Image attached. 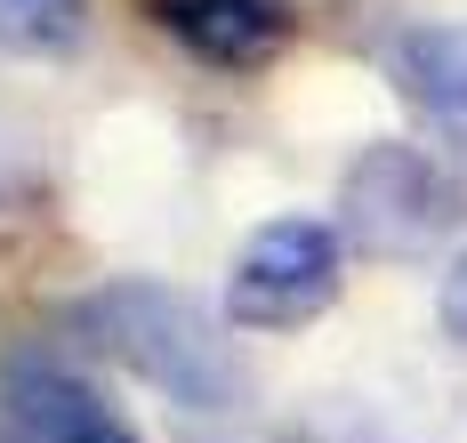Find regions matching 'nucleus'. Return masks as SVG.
<instances>
[{"label": "nucleus", "instance_id": "nucleus-1", "mask_svg": "<svg viewBox=\"0 0 467 443\" xmlns=\"http://www.w3.org/2000/svg\"><path fill=\"white\" fill-rule=\"evenodd\" d=\"M65 331L138 371L186 411H234L242 403V355L218 339V323L170 283H105L65 306Z\"/></svg>", "mask_w": 467, "mask_h": 443}, {"label": "nucleus", "instance_id": "nucleus-2", "mask_svg": "<svg viewBox=\"0 0 467 443\" xmlns=\"http://www.w3.org/2000/svg\"><path fill=\"white\" fill-rule=\"evenodd\" d=\"M338 210H347V234L371 250V258H427L460 226V186L435 153L403 146V138H379L347 161V186H338Z\"/></svg>", "mask_w": 467, "mask_h": 443}, {"label": "nucleus", "instance_id": "nucleus-3", "mask_svg": "<svg viewBox=\"0 0 467 443\" xmlns=\"http://www.w3.org/2000/svg\"><path fill=\"white\" fill-rule=\"evenodd\" d=\"M338 266H347L338 226H323V218H275L234 258L226 314L242 331H298V323H315L338 298Z\"/></svg>", "mask_w": 467, "mask_h": 443}, {"label": "nucleus", "instance_id": "nucleus-4", "mask_svg": "<svg viewBox=\"0 0 467 443\" xmlns=\"http://www.w3.org/2000/svg\"><path fill=\"white\" fill-rule=\"evenodd\" d=\"M0 411H8L16 443H138L105 403H97L89 379H73V371L48 363V355H8V371H0Z\"/></svg>", "mask_w": 467, "mask_h": 443}, {"label": "nucleus", "instance_id": "nucleus-5", "mask_svg": "<svg viewBox=\"0 0 467 443\" xmlns=\"http://www.w3.org/2000/svg\"><path fill=\"white\" fill-rule=\"evenodd\" d=\"M153 25L202 65H266L290 41V0H153Z\"/></svg>", "mask_w": 467, "mask_h": 443}, {"label": "nucleus", "instance_id": "nucleus-6", "mask_svg": "<svg viewBox=\"0 0 467 443\" xmlns=\"http://www.w3.org/2000/svg\"><path fill=\"white\" fill-rule=\"evenodd\" d=\"M395 81L435 121H467V25H411L395 41Z\"/></svg>", "mask_w": 467, "mask_h": 443}, {"label": "nucleus", "instance_id": "nucleus-7", "mask_svg": "<svg viewBox=\"0 0 467 443\" xmlns=\"http://www.w3.org/2000/svg\"><path fill=\"white\" fill-rule=\"evenodd\" d=\"M89 33V0H0V49L57 57Z\"/></svg>", "mask_w": 467, "mask_h": 443}, {"label": "nucleus", "instance_id": "nucleus-8", "mask_svg": "<svg viewBox=\"0 0 467 443\" xmlns=\"http://www.w3.org/2000/svg\"><path fill=\"white\" fill-rule=\"evenodd\" d=\"M435 314H443V331L467 346V250L451 258V274H443V291H435Z\"/></svg>", "mask_w": 467, "mask_h": 443}]
</instances>
